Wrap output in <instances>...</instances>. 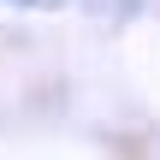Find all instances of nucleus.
I'll list each match as a JSON object with an SVG mask.
<instances>
[{
  "label": "nucleus",
  "mask_w": 160,
  "mask_h": 160,
  "mask_svg": "<svg viewBox=\"0 0 160 160\" xmlns=\"http://www.w3.org/2000/svg\"><path fill=\"white\" fill-rule=\"evenodd\" d=\"M18 6H30V0H18Z\"/></svg>",
  "instance_id": "f257e3e1"
}]
</instances>
